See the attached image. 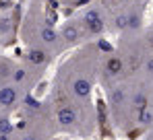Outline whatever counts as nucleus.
<instances>
[{
    "mask_svg": "<svg viewBox=\"0 0 153 140\" xmlns=\"http://www.w3.org/2000/svg\"><path fill=\"white\" fill-rule=\"evenodd\" d=\"M83 23L87 25V29H89L91 33H102V29H103V19H102V15H100L97 10H93V8L85 13Z\"/></svg>",
    "mask_w": 153,
    "mask_h": 140,
    "instance_id": "1",
    "label": "nucleus"
},
{
    "mask_svg": "<svg viewBox=\"0 0 153 140\" xmlns=\"http://www.w3.org/2000/svg\"><path fill=\"white\" fill-rule=\"evenodd\" d=\"M19 99V91L13 85H2L0 87V105L2 107H13Z\"/></svg>",
    "mask_w": 153,
    "mask_h": 140,
    "instance_id": "2",
    "label": "nucleus"
},
{
    "mask_svg": "<svg viewBox=\"0 0 153 140\" xmlns=\"http://www.w3.org/2000/svg\"><path fill=\"white\" fill-rule=\"evenodd\" d=\"M58 124L62 126V128H73L76 124V113L73 107H68V105H62L60 109H58Z\"/></svg>",
    "mask_w": 153,
    "mask_h": 140,
    "instance_id": "3",
    "label": "nucleus"
},
{
    "mask_svg": "<svg viewBox=\"0 0 153 140\" xmlns=\"http://www.w3.org/2000/svg\"><path fill=\"white\" fill-rule=\"evenodd\" d=\"M27 62L33 64V66H42V64L48 62V52H44L39 47H33V49L27 52Z\"/></svg>",
    "mask_w": 153,
    "mask_h": 140,
    "instance_id": "4",
    "label": "nucleus"
},
{
    "mask_svg": "<svg viewBox=\"0 0 153 140\" xmlns=\"http://www.w3.org/2000/svg\"><path fill=\"white\" fill-rule=\"evenodd\" d=\"M73 93H75V97H79V99L89 97V93H91V83H89L87 78H76L75 83H73Z\"/></svg>",
    "mask_w": 153,
    "mask_h": 140,
    "instance_id": "5",
    "label": "nucleus"
},
{
    "mask_svg": "<svg viewBox=\"0 0 153 140\" xmlns=\"http://www.w3.org/2000/svg\"><path fill=\"white\" fill-rule=\"evenodd\" d=\"M60 35H62V39H64L66 43H75L76 39H79V27H76L75 23H66L62 27Z\"/></svg>",
    "mask_w": 153,
    "mask_h": 140,
    "instance_id": "6",
    "label": "nucleus"
},
{
    "mask_svg": "<svg viewBox=\"0 0 153 140\" xmlns=\"http://www.w3.org/2000/svg\"><path fill=\"white\" fill-rule=\"evenodd\" d=\"M39 37H42V41H44V43H48V46H52V43H56V41H58V33H56L52 27H44V29H42V33H39Z\"/></svg>",
    "mask_w": 153,
    "mask_h": 140,
    "instance_id": "7",
    "label": "nucleus"
},
{
    "mask_svg": "<svg viewBox=\"0 0 153 140\" xmlns=\"http://www.w3.org/2000/svg\"><path fill=\"white\" fill-rule=\"evenodd\" d=\"M122 66H124V64H122V60H120L118 56H112V58L108 60V64H105V68H108L110 74H120V72H122Z\"/></svg>",
    "mask_w": 153,
    "mask_h": 140,
    "instance_id": "8",
    "label": "nucleus"
},
{
    "mask_svg": "<svg viewBox=\"0 0 153 140\" xmlns=\"http://www.w3.org/2000/svg\"><path fill=\"white\" fill-rule=\"evenodd\" d=\"M13 76V66L8 60H0V80H6Z\"/></svg>",
    "mask_w": 153,
    "mask_h": 140,
    "instance_id": "9",
    "label": "nucleus"
},
{
    "mask_svg": "<svg viewBox=\"0 0 153 140\" xmlns=\"http://www.w3.org/2000/svg\"><path fill=\"white\" fill-rule=\"evenodd\" d=\"M132 103H134V105H137V107H139V109L143 111V109L147 107V97H145L143 93H139L137 97H134V99H132Z\"/></svg>",
    "mask_w": 153,
    "mask_h": 140,
    "instance_id": "10",
    "label": "nucleus"
},
{
    "mask_svg": "<svg viewBox=\"0 0 153 140\" xmlns=\"http://www.w3.org/2000/svg\"><path fill=\"white\" fill-rule=\"evenodd\" d=\"M126 25H128V27H139V25H141V17H139L137 13L126 15Z\"/></svg>",
    "mask_w": 153,
    "mask_h": 140,
    "instance_id": "11",
    "label": "nucleus"
},
{
    "mask_svg": "<svg viewBox=\"0 0 153 140\" xmlns=\"http://www.w3.org/2000/svg\"><path fill=\"white\" fill-rule=\"evenodd\" d=\"M110 99H112V103H114V105H118V103H122L124 95H122V91H120V89H114V91H112V95H110Z\"/></svg>",
    "mask_w": 153,
    "mask_h": 140,
    "instance_id": "12",
    "label": "nucleus"
},
{
    "mask_svg": "<svg viewBox=\"0 0 153 140\" xmlns=\"http://www.w3.org/2000/svg\"><path fill=\"white\" fill-rule=\"evenodd\" d=\"M25 76H27L25 70L17 68V70H13V76H10V78H15V83H21V80H25Z\"/></svg>",
    "mask_w": 153,
    "mask_h": 140,
    "instance_id": "13",
    "label": "nucleus"
},
{
    "mask_svg": "<svg viewBox=\"0 0 153 140\" xmlns=\"http://www.w3.org/2000/svg\"><path fill=\"white\" fill-rule=\"evenodd\" d=\"M151 119H153V116L147 109H143V111L139 113V122H141V124H151Z\"/></svg>",
    "mask_w": 153,
    "mask_h": 140,
    "instance_id": "14",
    "label": "nucleus"
},
{
    "mask_svg": "<svg viewBox=\"0 0 153 140\" xmlns=\"http://www.w3.org/2000/svg\"><path fill=\"white\" fill-rule=\"evenodd\" d=\"M145 70H147V72L153 76V58H149V60L145 62Z\"/></svg>",
    "mask_w": 153,
    "mask_h": 140,
    "instance_id": "15",
    "label": "nucleus"
},
{
    "mask_svg": "<svg viewBox=\"0 0 153 140\" xmlns=\"http://www.w3.org/2000/svg\"><path fill=\"white\" fill-rule=\"evenodd\" d=\"M116 27H120V29L126 27V17H118V19H116Z\"/></svg>",
    "mask_w": 153,
    "mask_h": 140,
    "instance_id": "16",
    "label": "nucleus"
},
{
    "mask_svg": "<svg viewBox=\"0 0 153 140\" xmlns=\"http://www.w3.org/2000/svg\"><path fill=\"white\" fill-rule=\"evenodd\" d=\"M0 130H2V132L10 130V126H8V122H6V119H2V122H0Z\"/></svg>",
    "mask_w": 153,
    "mask_h": 140,
    "instance_id": "17",
    "label": "nucleus"
},
{
    "mask_svg": "<svg viewBox=\"0 0 153 140\" xmlns=\"http://www.w3.org/2000/svg\"><path fill=\"white\" fill-rule=\"evenodd\" d=\"M62 2H76V0H62Z\"/></svg>",
    "mask_w": 153,
    "mask_h": 140,
    "instance_id": "18",
    "label": "nucleus"
},
{
    "mask_svg": "<svg viewBox=\"0 0 153 140\" xmlns=\"http://www.w3.org/2000/svg\"><path fill=\"white\" fill-rule=\"evenodd\" d=\"M151 43H153V35H151Z\"/></svg>",
    "mask_w": 153,
    "mask_h": 140,
    "instance_id": "19",
    "label": "nucleus"
}]
</instances>
